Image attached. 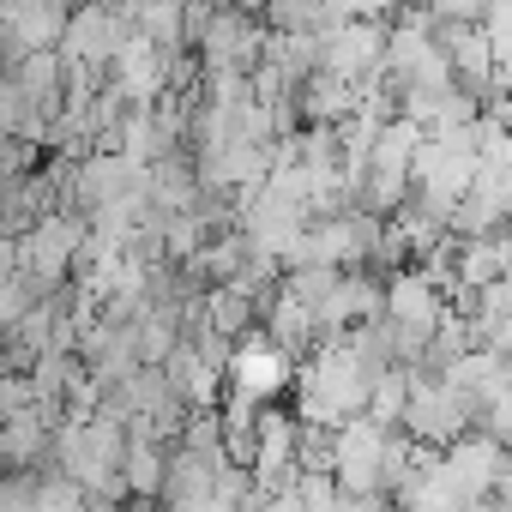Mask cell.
Masks as SVG:
<instances>
[{
  "instance_id": "6da1fadb",
  "label": "cell",
  "mask_w": 512,
  "mask_h": 512,
  "mask_svg": "<svg viewBox=\"0 0 512 512\" xmlns=\"http://www.w3.org/2000/svg\"><path fill=\"white\" fill-rule=\"evenodd\" d=\"M85 241H91V223L79 211H43L25 235H13V266L37 284V290H61L79 260H85Z\"/></svg>"
},
{
  "instance_id": "7a4b0ae2",
  "label": "cell",
  "mask_w": 512,
  "mask_h": 512,
  "mask_svg": "<svg viewBox=\"0 0 512 512\" xmlns=\"http://www.w3.org/2000/svg\"><path fill=\"white\" fill-rule=\"evenodd\" d=\"M296 386V356L278 344V338H266V332H247V338H235V356H229V374H223V392H235V398H247V404H278L284 392Z\"/></svg>"
},
{
  "instance_id": "3957f363",
  "label": "cell",
  "mask_w": 512,
  "mask_h": 512,
  "mask_svg": "<svg viewBox=\"0 0 512 512\" xmlns=\"http://www.w3.org/2000/svg\"><path fill=\"white\" fill-rule=\"evenodd\" d=\"M127 37H133V19L121 0H79L67 19V37H61V61L109 73V61L127 49Z\"/></svg>"
},
{
  "instance_id": "277c9868",
  "label": "cell",
  "mask_w": 512,
  "mask_h": 512,
  "mask_svg": "<svg viewBox=\"0 0 512 512\" xmlns=\"http://www.w3.org/2000/svg\"><path fill=\"white\" fill-rule=\"evenodd\" d=\"M247 476H253V488H260V494L296 488V476H302V416H290L278 404L260 410V440H253Z\"/></svg>"
},
{
  "instance_id": "5b68a950",
  "label": "cell",
  "mask_w": 512,
  "mask_h": 512,
  "mask_svg": "<svg viewBox=\"0 0 512 512\" xmlns=\"http://www.w3.org/2000/svg\"><path fill=\"white\" fill-rule=\"evenodd\" d=\"M380 61H386V19H344L320 37V73L362 85L380 73Z\"/></svg>"
},
{
  "instance_id": "8992f818",
  "label": "cell",
  "mask_w": 512,
  "mask_h": 512,
  "mask_svg": "<svg viewBox=\"0 0 512 512\" xmlns=\"http://www.w3.org/2000/svg\"><path fill=\"white\" fill-rule=\"evenodd\" d=\"M175 61L181 55H169V49H157L151 37H127V49L109 61V85L133 103V109H151L157 97H169V85H175Z\"/></svg>"
},
{
  "instance_id": "52a82bcc",
  "label": "cell",
  "mask_w": 512,
  "mask_h": 512,
  "mask_svg": "<svg viewBox=\"0 0 512 512\" xmlns=\"http://www.w3.org/2000/svg\"><path fill=\"white\" fill-rule=\"evenodd\" d=\"M199 326H211L223 338H247L260 326V296H247L241 284H211L199 296Z\"/></svg>"
},
{
  "instance_id": "ba28073f",
  "label": "cell",
  "mask_w": 512,
  "mask_h": 512,
  "mask_svg": "<svg viewBox=\"0 0 512 512\" xmlns=\"http://www.w3.org/2000/svg\"><path fill=\"white\" fill-rule=\"evenodd\" d=\"M163 470H169V446L145 428L127 434V458H121V482L133 500H157L163 494Z\"/></svg>"
},
{
  "instance_id": "9c48e42d",
  "label": "cell",
  "mask_w": 512,
  "mask_h": 512,
  "mask_svg": "<svg viewBox=\"0 0 512 512\" xmlns=\"http://www.w3.org/2000/svg\"><path fill=\"white\" fill-rule=\"evenodd\" d=\"M0 446H7V464H13V470L43 464V458L55 452V416L37 404V410H25V416H13V422H0Z\"/></svg>"
},
{
  "instance_id": "30bf717a",
  "label": "cell",
  "mask_w": 512,
  "mask_h": 512,
  "mask_svg": "<svg viewBox=\"0 0 512 512\" xmlns=\"http://www.w3.org/2000/svg\"><path fill=\"white\" fill-rule=\"evenodd\" d=\"M37 512H91V494L67 470H49L37 476Z\"/></svg>"
},
{
  "instance_id": "8fae6325",
  "label": "cell",
  "mask_w": 512,
  "mask_h": 512,
  "mask_svg": "<svg viewBox=\"0 0 512 512\" xmlns=\"http://www.w3.org/2000/svg\"><path fill=\"white\" fill-rule=\"evenodd\" d=\"M476 31L488 37L494 61H500V73H506V67H512V0H488L482 19H476Z\"/></svg>"
},
{
  "instance_id": "7c38bea8",
  "label": "cell",
  "mask_w": 512,
  "mask_h": 512,
  "mask_svg": "<svg viewBox=\"0 0 512 512\" xmlns=\"http://www.w3.org/2000/svg\"><path fill=\"white\" fill-rule=\"evenodd\" d=\"M43 398H37V386H31V374L25 368H13L7 380H0V422H13V416H25V410H37Z\"/></svg>"
},
{
  "instance_id": "4fadbf2b",
  "label": "cell",
  "mask_w": 512,
  "mask_h": 512,
  "mask_svg": "<svg viewBox=\"0 0 512 512\" xmlns=\"http://www.w3.org/2000/svg\"><path fill=\"white\" fill-rule=\"evenodd\" d=\"M0 512H37V476L31 470L0 476Z\"/></svg>"
},
{
  "instance_id": "5bb4252c",
  "label": "cell",
  "mask_w": 512,
  "mask_h": 512,
  "mask_svg": "<svg viewBox=\"0 0 512 512\" xmlns=\"http://www.w3.org/2000/svg\"><path fill=\"white\" fill-rule=\"evenodd\" d=\"M350 19H398L404 13V0H344Z\"/></svg>"
},
{
  "instance_id": "9a60e30c",
  "label": "cell",
  "mask_w": 512,
  "mask_h": 512,
  "mask_svg": "<svg viewBox=\"0 0 512 512\" xmlns=\"http://www.w3.org/2000/svg\"><path fill=\"white\" fill-rule=\"evenodd\" d=\"M229 7H235V13H247V19H266L272 0H229Z\"/></svg>"
},
{
  "instance_id": "2e32d148",
  "label": "cell",
  "mask_w": 512,
  "mask_h": 512,
  "mask_svg": "<svg viewBox=\"0 0 512 512\" xmlns=\"http://www.w3.org/2000/svg\"><path fill=\"white\" fill-rule=\"evenodd\" d=\"M13 374V350H7V338H0V380Z\"/></svg>"
},
{
  "instance_id": "e0dca14e",
  "label": "cell",
  "mask_w": 512,
  "mask_h": 512,
  "mask_svg": "<svg viewBox=\"0 0 512 512\" xmlns=\"http://www.w3.org/2000/svg\"><path fill=\"white\" fill-rule=\"evenodd\" d=\"M7 470H13V464H7V446H0V476H7Z\"/></svg>"
},
{
  "instance_id": "ac0fdd59",
  "label": "cell",
  "mask_w": 512,
  "mask_h": 512,
  "mask_svg": "<svg viewBox=\"0 0 512 512\" xmlns=\"http://www.w3.org/2000/svg\"><path fill=\"white\" fill-rule=\"evenodd\" d=\"M0 7H13V0H0Z\"/></svg>"
}]
</instances>
